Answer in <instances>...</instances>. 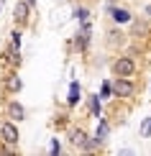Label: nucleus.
<instances>
[{
  "label": "nucleus",
  "mask_w": 151,
  "mask_h": 156,
  "mask_svg": "<svg viewBox=\"0 0 151 156\" xmlns=\"http://www.w3.org/2000/svg\"><path fill=\"white\" fill-rule=\"evenodd\" d=\"M69 141H72V146L82 148V151H95V148L100 146V144H97V138H90L82 128H72V131H69Z\"/></svg>",
  "instance_id": "1"
},
{
  "label": "nucleus",
  "mask_w": 151,
  "mask_h": 156,
  "mask_svg": "<svg viewBox=\"0 0 151 156\" xmlns=\"http://www.w3.org/2000/svg\"><path fill=\"white\" fill-rule=\"evenodd\" d=\"M13 44H16V46H21V31H13Z\"/></svg>",
  "instance_id": "18"
},
{
  "label": "nucleus",
  "mask_w": 151,
  "mask_h": 156,
  "mask_svg": "<svg viewBox=\"0 0 151 156\" xmlns=\"http://www.w3.org/2000/svg\"><path fill=\"white\" fill-rule=\"evenodd\" d=\"M26 3H28V5H31V8H34V5L38 3V0H26Z\"/></svg>",
  "instance_id": "19"
},
{
  "label": "nucleus",
  "mask_w": 151,
  "mask_h": 156,
  "mask_svg": "<svg viewBox=\"0 0 151 156\" xmlns=\"http://www.w3.org/2000/svg\"><path fill=\"white\" fill-rule=\"evenodd\" d=\"M5 115H8L10 120H23L26 118V110L21 102H8V108H5Z\"/></svg>",
  "instance_id": "7"
},
{
  "label": "nucleus",
  "mask_w": 151,
  "mask_h": 156,
  "mask_svg": "<svg viewBox=\"0 0 151 156\" xmlns=\"http://www.w3.org/2000/svg\"><path fill=\"white\" fill-rule=\"evenodd\" d=\"M5 90H8V92H21V90H23V82H21V77H16V74L5 77Z\"/></svg>",
  "instance_id": "10"
},
{
  "label": "nucleus",
  "mask_w": 151,
  "mask_h": 156,
  "mask_svg": "<svg viewBox=\"0 0 151 156\" xmlns=\"http://www.w3.org/2000/svg\"><path fill=\"white\" fill-rule=\"evenodd\" d=\"M149 31V26L146 23H141V21H136L133 23V36H141V34H146Z\"/></svg>",
  "instance_id": "15"
},
{
  "label": "nucleus",
  "mask_w": 151,
  "mask_h": 156,
  "mask_svg": "<svg viewBox=\"0 0 151 156\" xmlns=\"http://www.w3.org/2000/svg\"><path fill=\"white\" fill-rule=\"evenodd\" d=\"M110 95H113V82H102V87H100V97H102V100H108Z\"/></svg>",
  "instance_id": "13"
},
{
  "label": "nucleus",
  "mask_w": 151,
  "mask_h": 156,
  "mask_svg": "<svg viewBox=\"0 0 151 156\" xmlns=\"http://www.w3.org/2000/svg\"><path fill=\"white\" fill-rule=\"evenodd\" d=\"M146 16H151V5H146Z\"/></svg>",
  "instance_id": "20"
},
{
  "label": "nucleus",
  "mask_w": 151,
  "mask_h": 156,
  "mask_svg": "<svg viewBox=\"0 0 151 156\" xmlns=\"http://www.w3.org/2000/svg\"><path fill=\"white\" fill-rule=\"evenodd\" d=\"M108 133H110V123L105 120V118H100V123H97V131H95V138H97V144H105L108 141Z\"/></svg>",
  "instance_id": "8"
},
{
  "label": "nucleus",
  "mask_w": 151,
  "mask_h": 156,
  "mask_svg": "<svg viewBox=\"0 0 151 156\" xmlns=\"http://www.w3.org/2000/svg\"><path fill=\"white\" fill-rule=\"evenodd\" d=\"M100 100H102L100 95H92V97H90V110H92L95 118H100Z\"/></svg>",
  "instance_id": "12"
},
{
  "label": "nucleus",
  "mask_w": 151,
  "mask_h": 156,
  "mask_svg": "<svg viewBox=\"0 0 151 156\" xmlns=\"http://www.w3.org/2000/svg\"><path fill=\"white\" fill-rule=\"evenodd\" d=\"M0 138H3L5 144H10V146H16V144H18V138H21V136H18V128L13 126L10 120H5L3 126H0Z\"/></svg>",
  "instance_id": "4"
},
{
  "label": "nucleus",
  "mask_w": 151,
  "mask_h": 156,
  "mask_svg": "<svg viewBox=\"0 0 151 156\" xmlns=\"http://www.w3.org/2000/svg\"><path fill=\"white\" fill-rule=\"evenodd\" d=\"M62 154V144H59V138H51V156H59Z\"/></svg>",
  "instance_id": "17"
},
{
  "label": "nucleus",
  "mask_w": 151,
  "mask_h": 156,
  "mask_svg": "<svg viewBox=\"0 0 151 156\" xmlns=\"http://www.w3.org/2000/svg\"><path fill=\"white\" fill-rule=\"evenodd\" d=\"M80 95H82L80 82H72L69 84V95H67V105H77V102H80Z\"/></svg>",
  "instance_id": "11"
},
{
  "label": "nucleus",
  "mask_w": 151,
  "mask_h": 156,
  "mask_svg": "<svg viewBox=\"0 0 151 156\" xmlns=\"http://www.w3.org/2000/svg\"><path fill=\"white\" fill-rule=\"evenodd\" d=\"M141 136H143V138H149V136H151V118H143V123H141Z\"/></svg>",
  "instance_id": "14"
},
{
  "label": "nucleus",
  "mask_w": 151,
  "mask_h": 156,
  "mask_svg": "<svg viewBox=\"0 0 151 156\" xmlns=\"http://www.w3.org/2000/svg\"><path fill=\"white\" fill-rule=\"evenodd\" d=\"M74 18H77L80 23L87 21V18H90V10H87V8H77V10H74Z\"/></svg>",
  "instance_id": "16"
},
{
  "label": "nucleus",
  "mask_w": 151,
  "mask_h": 156,
  "mask_svg": "<svg viewBox=\"0 0 151 156\" xmlns=\"http://www.w3.org/2000/svg\"><path fill=\"white\" fill-rule=\"evenodd\" d=\"M28 10H31V5L26 3V0H18L16 3V8H13V18H16V23L21 26H28Z\"/></svg>",
  "instance_id": "5"
},
{
  "label": "nucleus",
  "mask_w": 151,
  "mask_h": 156,
  "mask_svg": "<svg viewBox=\"0 0 151 156\" xmlns=\"http://www.w3.org/2000/svg\"><path fill=\"white\" fill-rule=\"evenodd\" d=\"M90 34H92V26H90V21H82V28H80V34H77V38H74V44H77V49H80V51L87 49Z\"/></svg>",
  "instance_id": "6"
},
{
  "label": "nucleus",
  "mask_w": 151,
  "mask_h": 156,
  "mask_svg": "<svg viewBox=\"0 0 151 156\" xmlns=\"http://www.w3.org/2000/svg\"><path fill=\"white\" fill-rule=\"evenodd\" d=\"M110 16H113V21L115 23H128L131 21V10H126V8H113V5H110Z\"/></svg>",
  "instance_id": "9"
},
{
  "label": "nucleus",
  "mask_w": 151,
  "mask_h": 156,
  "mask_svg": "<svg viewBox=\"0 0 151 156\" xmlns=\"http://www.w3.org/2000/svg\"><path fill=\"white\" fill-rule=\"evenodd\" d=\"M110 69H113L115 77H133L136 74V62L131 59V56H118Z\"/></svg>",
  "instance_id": "2"
},
{
  "label": "nucleus",
  "mask_w": 151,
  "mask_h": 156,
  "mask_svg": "<svg viewBox=\"0 0 151 156\" xmlns=\"http://www.w3.org/2000/svg\"><path fill=\"white\" fill-rule=\"evenodd\" d=\"M136 92V84L131 82V77H115V82H113V95L115 97H133Z\"/></svg>",
  "instance_id": "3"
}]
</instances>
